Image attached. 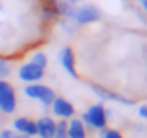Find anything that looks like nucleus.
Segmentation results:
<instances>
[{"instance_id": "obj_1", "label": "nucleus", "mask_w": 147, "mask_h": 138, "mask_svg": "<svg viewBox=\"0 0 147 138\" xmlns=\"http://www.w3.org/2000/svg\"><path fill=\"white\" fill-rule=\"evenodd\" d=\"M80 119L83 121V124H85L87 128L100 131V129L107 128L109 111L104 107V104H102V102H99V104L90 105V107H88V109L82 114V117H80Z\"/></svg>"}, {"instance_id": "obj_2", "label": "nucleus", "mask_w": 147, "mask_h": 138, "mask_svg": "<svg viewBox=\"0 0 147 138\" xmlns=\"http://www.w3.org/2000/svg\"><path fill=\"white\" fill-rule=\"evenodd\" d=\"M23 92H24V95H26L28 98L38 100L43 107H50L52 102H54V98L57 97L55 92H54L50 86L43 85V83H30V85L24 86Z\"/></svg>"}, {"instance_id": "obj_3", "label": "nucleus", "mask_w": 147, "mask_h": 138, "mask_svg": "<svg viewBox=\"0 0 147 138\" xmlns=\"http://www.w3.org/2000/svg\"><path fill=\"white\" fill-rule=\"evenodd\" d=\"M16 109H18L16 88L7 80H0V112L11 116L16 112Z\"/></svg>"}, {"instance_id": "obj_4", "label": "nucleus", "mask_w": 147, "mask_h": 138, "mask_svg": "<svg viewBox=\"0 0 147 138\" xmlns=\"http://www.w3.org/2000/svg\"><path fill=\"white\" fill-rule=\"evenodd\" d=\"M100 11L99 7L92 5V4H85V5H80V7H75L73 11V16H71V23H75L76 26H88V24H94L100 19Z\"/></svg>"}, {"instance_id": "obj_5", "label": "nucleus", "mask_w": 147, "mask_h": 138, "mask_svg": "<svg viewBox=\"0 0 147 138\" xmlns=\"http://www.w3.org/2000/svg\"><path fill=\"white\" fill-rule=\"evenodd\" d=\"M43 76H45V69H42V67H38V66H35L33 62H24V64H21L19 66V69H18V78L21 80V81H24V83H40L42 80H43Z\"/></svg>"}, {"instance_id": "obj_6", "label": "nucleus", "mask_w": 147, "mask_h": 138, "mask_svg": "<svg viewBox=\"0 0 147 138\" xmlns=\"http://www.w3.org/2000/svg\"><path fill=\"white\" fill-rule=\"evenodd\" d=\"M59 62L62 66V69L71 76L78 80V71H76V55H75V50L71 47H62L59 50Z\"/></svg>"}, {"instance_id": "obj_7", "label": "nucleus", "mask_w": 147, "mask_h": 138, "mask_svg": "<svg viewBox=\"0 0 147 138\" xmlns=\"http://www.w3.org/2000/svg\"><path fill=\"white\" fill-rule=\"evenodd\" d=\"M88 86H90V90H92L99 98H102V100H111V102H118V104H125V105H133V104H135V100L126 98V97H123V95H119V93H116V92H111L109 88H106V86H102V85L90 83Z\"/></svg>"}, {"instance_id": "obj_8", "label": "nucleus", "mask_w": 147, "mask_h": 138, "mask_svg": "<svg viewBox=\"0 0 147 138\" xmlns=\"http://www.w3.org/2000/svg\"><path fill=\"white\" fill-rule=\"evenodd\" d=\"M50 109H52V114L55 117H59V119H71L76 114L75 105H73L67 98H64V97H55L52 105H50Z\"/></svg>"}, {"instance_id": "obj_9", "label": "nucleus", "mask_w": 147, "mask_h": 138, "mask_svg": "<svg viewBox=\"0 0 147 138\" xmlns=\"http://www.w3.org/2000/svg\"><path fill=\"white\" fill-rule=\"evenodd\" d=\"M12 129L19 135H26V136L35 138L36 136V121L31 117H26V116H19L12 121Z\"/></svg>"}, {"instance_id": "obj_10", "label": "nucleus", "mask_w": 147, "mask_h": 138, "mask_svg": "<svg viewBox=\"0 0 147 138\" xmlns=\"http://www.w3.org/2000/svg\"><path fill=\"white\" fill-rule=\"evenodd\" d=\"M55 135V121L50 116H42L36 119V136L38 138H54Z\"/></svg>"}, {"instance_id": "obj_11", "label": "nucleus", "mask_w": 147, "mask_h": 138, "mask_svg": "<svg viewBox=\"0 0 147 138\" xmlns=\"http://www.w3.org/2000/svg\"><path fill=\"white\" fill-rule=\"evenodd\" d=\"M67 138H87V126L80 117L67 119Z\"/></svg>"}, {"instance_id": "obj_12", "label": "nucleus", "mask_w": 147, "mask_h": 138, "mask_svg": "<svg viewBox=\"0 0 147 138\" xmlns=\"http://www.w3.org/2000/svg\"><path fill=\"white\" fill-rule=\"evenodd\" d=\"M30 62H33L35 66H38V67H42V69H47V66H49V57H47L45 52H35V54H31Z\"/></svg>"}, {"instance_id": "obj_13", "label": "nucleus", "mask_w": 147, "mask_h": 138, "mask_svg": "<svg viewBox=\"0 0 147 138\" xmlns=\"http://www.w3.org/2000/svg\"><path fill=\"white\" fill-rule=\"evenodd\" d=\"M12 73V66L9 62V59L0 57V80H7Z\"/></svg>"}, {"instance_id": "obj_14", "label": "nucleus", "mask_w": 147, "mask_h": 138, "mask_svg": "<svg viewBox=\"0 0 147 138\" xmlns=\"http://www.w3.org/2000/svg\"><path fill=\"white\" fill-rule=\"evenodd\" d=\"M54 138H67V119L55 121V135Z\"/></svg>"}, {"instance_id": "obj_15", "label": "nucleus", "mask_w": 147, "mask_h": 138, "mask_svg": "<svg viewBox=\"0 0 147 138\" xmlns=\"http://www.w3.org/2000/svg\"><path fill=\"white\" fill-rule=\"evenodd\" d=\"M99 136L100 138H125L123 133L116 128H104V129L99 131Z\"/></svg>"}, {"instance_id": "obj_16", "label": "nucleus", "mask_w": 147, "mask_h": 138, "mask_svg": "<svg viewBox=\"0 0 147 138\" xmlns=\"http://www.w3.org/2000/svg\"><path fill=\"white\" fill-rule=\"evenodd\" d=\"M0 138H19V133H16L12 128H5L0 131Z\"/></svg>"}, {"instance_id": "obj_17", "label": "nucleus", "mask_w": 147, "mask_h": 138, "mask_svg": "<svg viewBox=\"0 0 147 138\" xmlns=\"http://www.w3.org/2000/svg\"><path fill=\"white\" fill-rule=\"evenodd\" d=\"M138 116H140L142 119H147V104H142V105L138 107Z\"/></svg>"}, {"instance_id": "obj_18", "label": "nucleus", "mask_w": 147, "mask_h": 138, "mask_svg": "<svg viewBox=\"0 0 147 138\" xmlns=\"http://www.w3.org/2000/svg\"><path fill=\"white\" fill-rule=\"evenodd\" d=\"M137 4H138V5L142 7V11L147 14V0H137Z\"/></svg>"}, {"instance_id": "obj_19", "label": "nucleus", "mask_w": 147, "mask_h": 138, "mask_svg": "<svg viewBox=\"0 0 147 138\" xmlns=\"http://www.w3.org/2000/svg\"><path fill=\"white\" fill-rule=\"evenodd\" d=\"M66 2L69 4V5H76V4H80L82 0H66Z\"/></svg>"}, {"instance_id": "obj_20", "label": "nucleus", "mask_w": 147, "mask_h": 138, "mask_svg": "<svg viewBox=\"0 0 147 138\" xmlns=\"http://www.w3.org/2000/svg\"><path fill=\"white\" fill-rule=\"evenodd\" d=\"M19 138H31V136H26V135H19Z\"/></svg>"}, {"instance_id": "obj_21", "label": "nucleus", "mask_w": 147, "mask_h": 138, "mask_svg": "<svg viewBox=\"0 0 147 138\" xmlns=\"http://www.w3.org/2000/svg\"><path fill=\"white\" fill-rule=\"evenodd\" d=\"M123 2H125V0H123Z\"/></svg>"}]
</instances>
